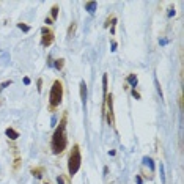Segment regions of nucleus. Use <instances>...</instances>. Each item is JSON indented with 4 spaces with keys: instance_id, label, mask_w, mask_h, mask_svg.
<instances>
[{
    "instance_id": "1",
    "label": "nucleus",
    "mask_w": 184,
    "mask_h": 184,
    "mask_svg": "<svg viewBox=\"0 0 184 184\" xmlns=\"http://www.w3.org/2000/svg\"><path fill=\"white\" fill-rule=\"evenodd\" d=\"M66 115L62 116L60 123L57 124L55 131L52 134V139H51V150L53 154H62L63 151L66 150L68 146V137H66Z\"/></svg>"
},
{
    "instance_id": "2",
    "label": "nucleus",
    "mask_w": 184,
    "mask_h": 184,
    "mask_svg": "<svg viewBox=\"0 0 184 184\" xmlns=\"http://www.w3.org/2000/svg\"><path fill=\"white\" fill-rule=\"evenodd\" d=\"M62 101H63V83L60 80H55L52 83L51 93H49V109L53 112L57 107L62 104Z\"/></svg>"
},
{
    "instance_id": "3",
    "label": "nucleus",
    "mask_w": 184,
    "mask_h": 184,
    "mask_svg": "<svg viewBox=\"0 0 184 184\" xmlns=\"http://www.w3.org/2000/svg\"><path fill=\"white\" fill-rule=\"evenodd\" d=\"M80 165H82V156H80V146L79 145H74L69 153V158H68V172H69V176H74L76 173L79 172Z\"/></svg>"
},
{
    "instance_id": "4",
    "label": "nucleus",
    "mask_w": 184,
    "mask_h": 184,
    "mask_svg": "<svg viewBox=\"0 0 184 184\" xmlns=\"http://www.w3.org/2000/svg\"><path fill=\"white\" fill-rule=\"evenodd\" d=\"M104 107H106V113H104V116L107 118V123H109L110 126H115V113H113V96H112V93L110 95H107V98H106V101H104Z\"/></svg>"
},
{
    "instance_id": "5",
    "label": "nucleus",
    "mask_w": 184,
    "mask_h": 184,
    "mask_svg": "<svg viewBox=\"0 0 184 184\" xmlns=\"http://www.w3.org/2000/svg\"><path fill=\"white\" fill-rule=\"evenodd\" d=\"M53 43V32L49 27H43L41 28V46L43 47H49Z\"/></svg>"
},
{
    "instance_id": "6",
    "label": "nucleus",
    "mask_w": 184,
    "mask_h": 184,
    "mask_svg": "<svg viewBox=\"0 0 184 184\" xmlns=\"http://www.w3.org/2000/svg\"><path fill=\"white\" fill-rule=\"evenodd\" d=\"M79 90H80V99H82V107L83 110L87 109V83L85 80H80L79 83Z\"/></svg>"
},
{
    "instance_id": "7",
    "label": "nucleus",
    "mask_w": 184,
    "mask_h": 184,
    "mask_svg": "<svg viewBox=\"0 0 184 184\" xmlns=\"http://www.w3.org/2000/svg\"><path fill=\"white\" fill-rule=\"evenodd\" d=\"M96 8H98V3H96L95 0H91V2H87V3H85V11L88 13V14H95Z\"/></svg>"
},
{
    "instance_id": "8",
    "label": "nucleus",
    "mask_w": 184,
    "mask_h": 184,
    "mask_svg": "<svg viewBox=\"0 0 184 184\" xmlns=\"http://www.w3.org/2000/svg\"><path fill=\"white\" fill-rule=\"evenodd\" d=\"M142 164H143V165H148L150 170H151V172H154V168H156V167H154V160L150 158V156H143Z\"/></svg>"
},
{
    "instance_id": "9",
    "label": "nucleus",
    "mask_w": 184,
    "mask_h": 184,
    "mask_svg": "<svg viewBox=\"0 0 184 184\" xmlns=\"http://www.w3.org/2000/svg\"><path fill=\"white\" fill-rule=\"evenodd\" d=\"M5 134H6V137H8L9 140H16V139L19 137V132H18V131H14L13 128H6Z\"/></svg>"
},
{
    "instance_id": "10",
    "label": "nucleus",
    "mask_w": 184,
    "mask_h": 184,
    "mask_svg": "<svg viewBox=\"0 0 184 184\" xmlns=\"http://www.w3.org/2000/svg\"><path fill=\"white\" fill-rule=\"evenodd\" d=\"M43 173H44V168H43V167H35V168H32V175L35 176L36 179H41Z\"/></svg>"
},
{
    "instance_id": "11",
    "label": "nucleus",
    "mask_w": 184,
    "mask_h": 184,
    "mask_svg": "<svg viewBox=\"0 0 184 184\" xmlns=\"http://www.w3.org/2000/svg\"><path fill=\"white\" fill-rule=\"evenodd\" d=\"M52 66L57 69V71H62L63 66H65V60H63V58H57V60H53V62H52Z\"/></svg>"
},
{
    "instance_id": "12",
    "label": "nucleus",
    "mask_w": 184,
    "mask_h": 184,
    "mask_svg": "<svg viewBox=\"0 0 184 184\" xmlns=\"http://www.w3.org/2000/svg\"><path fill=\"white\" fill-rule=\"evenodd\" d=\"M126 80H128V83H129L131 87H134V88H135V87L139 85V79H137V76H135V74H129Z\"/></svg>"
},
{
    "instance_id": "13",
    "label": "nucleus",
    "mask_w": 184,
    "mask_h": 184,
    "mask_svg": "<svg viewBox=\"0 0 184 184\" xmlns=\"http://www.w3.org/2000/svg\"><path fill=\"white\" fill-rule=\"evenodd\" d=\"M102 98H107V74H102Z\"/></svg>"
},
{
    "instance_id": "14",
    "label": "nucleus",
    "mask_w": 184,
    "mask_h": 184,
    "mask_svg": "<svg viewBox=\"0 0 184 184\" xmlns=\"http://www.w3.org/2000/svg\"><path fill=\"white\" fill-rule=\"evenodd\" d=\"M159 175H160V183L165 184L167 179H165V170H164V164L162 162L159 164Z\"/></svg>"
},
{
    "instance_id": "15",
    "label": "nucleus",
    "mask_w": 184,
    "mask_h": 184,
    "mask_svg": "<svg viewBox=\"0 0 184 184\" xmlns=\"http://www.w3.org/2000/svg\"><path fill=\"white\" fill-rule=\"evenodd\" d=\"M154 87H156V90H158V95L160 96V99H164L162 88H160V83H159V80H158V77H156V76H154Z\"/></svg>"
},
{
    "instance_id": "16",
    "label": "nucleus",
    "mask_w": 184,
    "mask_h": 184,
    "mask_svg": "<svg viewBox=\"0 0 184 184\" xmlns=\"http://www.w3.org/2000/svg\"><path fill=\"white\" fill-rule=\"evenodd\" d=\"M51 16H52V21H57V18H58V6L57 5H53L52 8H51Z\"/></svg>"
},
{
    "instance_id": "17",
    "label": "nucleus",
    "mask_w": 184,
    "mask_h": 184,
    "mask_svg": "<svg viewBox=\"0 0 184 184\" xmlns=\"http://www.w3.org/2000/svg\"><path fill=\"white\" fill-rule=\"evenodd\" d=\"M74 32H76V22H72V24L69 25V28H68V39H69V38H72Z\"/></svg>"
},
{
    "instance_id": "18",
    "label": "nucleus",
    "mask_w": 184,
    "mask_h": 184,
    "mask_svg": "<svg viewBox=\"0 0 184 184\" xmlns=\"http://www.w3.org/2000/svg\"><path fill=\"white\" fill-rule=\"evenodd\" d=\"M18 28H19V30H22V32H24V33L30 32V25H27V24H22V22H21V24H18Z\"/></svg>"
},
{
    "instance_id": "19",
    "label": "nucleus",
    "mask_w": 184,
    "mask_h": 184,
    "mask_svg": "<svg viewBox=\"0 0 184 184\" xmlns=\"http://www.w3.org/2000/svg\"><path fill=\"white\" fill-rule=\"evenodd\" d=\"M11 83H13L11 80H5V82H2V83H0V91H3V90H5L6 87H9Z\"/></svg>"
},
{
    "instance_id": "20",
    "label": "nucleus",
    "mask_w": 184,
    "mask_h": 184,
    "mask_svg": "<svg viewBox=\"0 0 184 184\" xmlns=\"http://www.w3.org/2000/svg\"><path fill=\"white\" fill-rule=\"evenodd\" d=\"M112 28H110V33H112V35H115V25H116V18H113L112 19Z\"/></svg>"
},
{
    "instance_id": "21",
    "label": "nucleus",
    "mask_w": 184,
    "mask_h": 184,
    "mask_svg": "<svg viewBox=\"0 0 184 184\" xmlns=\"http://www.w3.org/2000/svg\"><path fill=\"white\" fill-rule=\"evenodd\" d=\"M36 90L41 93V90H43V79H38V82H36Z\"/></svg>"
},
{
    "instance_id": "22",
    "label": "nucleus",
    "mask_w": 184,
    "mask_h": 184,
    "mask_svg": "<svg viewBox=\"0 0 184 184\" xmlns=\"http://www.w3.org/2000/svg\"><path fill=\"white\" fill-rule=\"evenodd\" d=\"M131 95L134 96V98H135V99H140V98H142V96H140V93L139 91H137V90L135 88H132V91H131Z\"/></svg>"
},
{
    "instance_id": "23",
    "label": "nucleus",
    "mask_w": 184,
    "mask_h": 184,
    "mask_svg": "<svg viewBox=\"0 0 184 184\" xmlns=\"http://www.w3.org/2000/svg\"><path fill=\"white\" fill-rule=\"evenodd\" d=\"M2 58H3V62H5V63H8V60H9V53H8V52H3V53H2Z\"/></svg>"
},
{
    "instance_id": "24",
    "label": "nucleus",
    "mask_w": 184,
    "mask_h": 184,
    "mask_svg": "<svg viewBox=\"0 0 184 184\" xmlns=\"http://www.w3.org/2000/svg\"><path fill=\"white\" fill-rule=\"evenodd\" d=\"M159 44L160 46H167V44H168V39H167V38H160L159 39Z\"/></svg>"
},
{
    "instance_id": "25",
    "label": "nucleus",
    "mask_w": 184,
    "mask_h": 184,
    "mask_svg": "<svg viewBox=\"0 0 184 184\" xmlns=\"http://www.w3.org/2000/svg\"><path fill=\"white\" fill-rule=\"evenodd\" d=\"M51 126L53 128V126H57V116L55 115H52V118H51Z\"/></svg>"
},
{
    "instance_id": "26",
    "label": "nucleus",
    "mask_w": 184,
    "mask_h": 184,
    "mask_svg": "<svg viewBox=\"0 0 184 184\" xmlns=\"http://www.w3.org/2000/svg\"><path fill=\"white\" fill-rule=\"evenodd\" d=\"M176 14V11H175V8H170L168 9V18H173V16Z\"/></svg>"
},
{
    "instance_id": "27",
    "label": "nucleus",
    "mask_w": 184,
    "mask_h": 184,
    "mask_svg": "<svg viewBox=\"0 0 184 184\" xmlns=\"http://www.w3.org/2000/svg\"><path fill=\"white\" fill-rule=\"evenodd\" d=\"M57 184H65V179H63V176H57Z\"/></svg>"
},
{
    "instance_id": "28",
    "label": "nucleus",
    "mask_w": 184,
    "mask_h": 184,
    "mask_svg": "<svg viewBox=\"0 0 184 184\" xmlns=\"http://www.w3.org/2000/svg\"><path fill=\"white\" fill-rule=\"evenodd\" d=\"M135 183H137V184H143V179H142V176L135 175Z\"/></svg>"
},
{
    "instance_id": "29",
    "label": "nucleus",
    "mask_w": 184,
    "mask_h": 184,
    "mask_svg": "<svg viewBox=\"0 0 184 184\" xmlns=\"http://www.w3.org/2000/svg\"><path fill=\"white\" fill-rule=\"evenodd\" d=\"M44 22H46V24H47V25H51V24H52L53 21H52L51 18H46V19H44Z\"/></svg>"
},
{
    "instance_id": "30",
    "label": "nucleus",
    "mask_w": 184,
    "mask_h": 184,
    "mask_svg": "<svg viewBox=\"0 0 184 184\" xmlns=\"http://www.w3.org/2000/svg\"><path fill=\"white\" fill-rule=\"evenodd\" d=\"M110 51H112V52L116 51V43H115V41H112V49H110Z\"/></svg>"
},
{
    "instance_id": "31",
    "label": "nucleus",
    "mask_w": 184,
    "mask_h": 184,
    "mask_svg": "<svg viewBox=\"0 0 184 184\" xmlns=\"http://www.w3.org/2000/svg\"><path fill=\"white\" fill-rule=\"evenodd\" d=\"M30 82H32L30 77H24V83H25V85H30Z\"/></svg>"
},
{
    "instance_id": "32",
    "label": "nucleus",
    "mask_w": 184,
    "mask_h": 184,
    "mask_svg": "<svg viewBox=\"0 0 184 184\" xmlns=\"http://www.w3.org/2000/svg\"><path fill=\"white\" fill-rule=\"evenodd\" d=\"M19 162H21V160H19V159H16V160H14V170H18V167H19Z\"/></svg>"
},
{
    "instance_id": "33",
    "label": "nucleus",
    "mask_w": 184,
    "mask_h": 184,
    "mask_svg": "<svg viewBox=\"0 0 184 184\" xmlns=\"http://www.w3.org/2000/svg\"><path fill=\"white\" fill-rule=\"evenodd\" d=\"M179 107H181V110L184 109V107H183V96H179Z\"/></svg>"
},
{
    "instance_id": "34",
    "label": "nucleus",
    "mask_w": 184,
    "mask_h": 184,
    "mask_svg": "<svg viewBox=\"0 0 184 184\" xmlns=\"http://www.w3.org/2000/svg\"><path fill=\"white\" fill-rule=\"evenodd\" d=\"M44 184H49V183H44Z\"/></svg>"
}]
</instances>
